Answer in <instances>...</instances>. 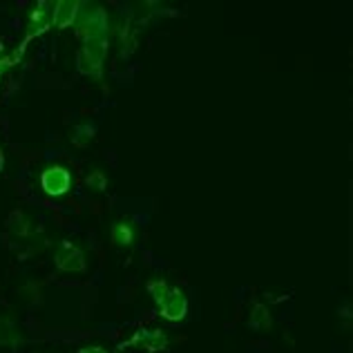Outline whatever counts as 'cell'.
Here are the masks:
<instances>
[{
	"label": "cell",
	"mask_w": 353,
	"mask_h": 353,
	"mask_svg": "<svg viewBox=\"0 0 353 353\" xmlns=\"http://www.w3.org/2000/svg\"><path fill=\"white\" fill-rule=\"evenodd\" d=\"M74 30H77L81 41L108 36L110 32L108 12L97 3H81V12L77 16V21H74Z\"/></svg>",
	"instance_id": "cell-1"
},
{
	"label": "cell",
	"mask_w": 353,
	"mask_h": 353,
	"mask_svg": "<svg viewBox=\"0 0 353 353\" xmlns=\"http://www.w3.org/2000/svg\"><path fill=\"white\" fill-rule=\"evenodd\" d=\"M105 57H108V36L83 41V48L79 50V57H77L79 72L85 74V77L101 79V74H103Z\"/></svg>",
	"instance_id": "cell-2"
},
{
	"label": "cell",
	"mask_w": 353,
	"mask_h": 353,
	"mask_svg": "<svg viewBox=\"0 0 353 353\" xmlns=\"http://www.w3.org/2000/svg\"><path fill=\"white\" fill-rule=\"evenodd\" d=\"M52 14H54V3L50 0H43V3H36L34 9L30 12V21H27V36H25V43L18 48V54H23L25 45L30 43L34 36L45 34L48 30H52Z\"/></svg>",
	"instance_id": "cell-3"
},
{
	"label": "cell",
	"mask_w": 353,
	"mask_h": 353,
	"mask_svg": "<svg viewBox=\"0 0 353 353\" xmlns=\"http://www.w3.org/2000/svg\"><path fill=\"white\" fill-rule=\"evenodd\" d=\"M54 264L65 273H85L88 271L85 255H83V250L79 246H74L72 241H61L57 253H54Z\"/></svg>",
	"instance_id": "cell-4"
},
{
	"label": "cell",
	"mask_w": 353,
	"mask_h": 353,
	"mask_svg": "<svg viewBox=\"0 0 353 353\" xmlns=\"http://www.w3.org/2000/svg\"><path fill=\"white\" fill-rule=\"evenodd\" d=\"M72 185V174L63 165H50L41 174V188L50 194V197H61L70 190Z\"/></svg>",
	"instance_id": "cell-5"
},
{
	"label": "cell",
	"mask_w": 353,
	"mask_h": 353,
	"mask_svg": "<svg viewBox=\"0 0 353 353\" xmlns=\"http://www.w3.org/2000/svg\"><path fill=\"white\" fill-rule=\"evenodd\" d=\"M159 313H161V318L168 322H181L185 318V313H188V297H185L181 289L170 286V293L165 295V300L159 304Z\"/></svg>",
	"instance_id": "cell-6"
},
{
	"label": "cell",
	"mask_w": 353,
	"mask_h": 353,
	"mask_svg": "<svg viewBox=\"0 0 353 353\" xmlns=\"http://www.w3.org/2000/svg\"><path fill=\"white\" fill-rule=\"evenodd\" d=\"M128 345L130 347H141L148 353H163V351H168L170 342H168V336L159 329H154V331L141 329L128 340Z\"/></svg>",
	"instance_id": "cell-7"
},
{
	"label": "cell",
	"mask_w": 353,
	"mask_h": 353,
	"mask_svg": "<svg viewBox=\"0 0 353 353\" xmlns=\"http://www.w3.org/2000/svg\"><path fill=\"white\" fill-rule=\"evenodd\" d=\"M79 12H81V3H74V0H61V3H54L52 27H57V30H65V27L74 25Z\"/></svg>",
	"instance_id": "cell-8"
},
{
	"label": "cell",
	"mask_w": 353,
	"mask_h": 353,
	"mask_svg": "<svg viewBox=\"0 0 353 353\" xmlns=\"http://www.w3.org/2000/svg\"><path fill=\"white\" fill-rule=\"evenodd\" d=\"M134 226H132V221H128V219H121L117 221V224L112 226V241L119 246V248H130L134 244Z\"/></svg>",
	"instance_id": "cell-9"
},
{
	"label": "cell",
	"mask_w": 353,
	"mask_h": 353,
	"mask_svg": "<svg viewBox=\"0 0 353 353\" xmlns=\"http://www.w3.org/2000/svg\"><path fill=\"white\" fill-rule=\"evenodd\" d=\"M248 327L255 329V331H268L273 327L271 311L266 309V304H253V309H250V318H248Z\"/></svg>",
	"instance_id": "cell-10"
},
{
	"label": "cell",
	"mask_w": 353,
	"mask_h": 353,
	"mask_svg": "<svg viewBox=\"0 0 353 353\" xmlns=\"http://www.w3.org/2000/svg\"><path fill=\"white\" fill-rule=\"evenodd\" d=\"M23 342L21 329L16 327L12 320L0 318V347H16Z\"/></svg>",
	"instance_id": "cell-11"
},
{
	"label": "cell",
	"mask_w": 353,
	"mask_h": 353,
	"mask_svg": "<svg viewBox=\"0 0 353 353\" xmlns=\"http://www.w3.org/2000/svg\"><path fill=\"white\" fill-rule=\"evenodd\" d=\"M94 134H97V128L92 123H79V125H74L70 141L77 148H88L92 141H94Z\"/></svg>",
	"instance_id": "cell-12"
},
{
	"label": "cell",
	"mask_w": 353,
	"mask_h": 353,
	"mask_svg": "<svg viewBox=\"0 0 353 353\" xmlns=\"http://www.w3.org/2000/svg\"><path fill=\"white\" fill-rule=\"evenodd\" d=\"M7 226L9 230L16 235V237H27L30 233H34V228H32V219L25 215V212H14L12 217H9L7 221Z\"/></svg>",
	"instance_id": "cell-13"
},
{
	"label": "cell",
	"mask_w": 353,
	"mask_h": 353,
	"mask_svg": "<svg viewBox=\"0 0 353 353\" xmlns=\"http://www.w3.org/2000/svg\"><path fill=\"white\" fill-rule=\"evenodd\" d=\"M148 293H150L154 304L159 306L165 300V295L170 293V286L165 284V280H150V282H148Z\"/></svg>",
	"instance_id": "cell-14"
},
{
	"label": "cell",
	"mask_w": 353,
	"mask_h": 353,
	"mask_svg": "<svg viewBox=\"0 0 353 353\" xmlns=\"http://www.w3.org/2000/svg\"><path fill=\"white\" fill-rule=\"evenodd\" d=\"M85 185H90L92 190H105V185H108V179H105V174L103 172H99L94 170L92 174H88V179H85Z\"/></svg>",
	"instance_id": "cell-15"
},
{
	"label": "cell",
	"mask_w": 353,
	"mask_h": 353,
	"mask_svg": "<svg viewBox=\"0 0 353 353\" xmlns=\"http://www.w3.org/2000/svg\"><path fill=\"white\" fill-rule=\"evenodd\" d=\"M16 63V57H5V59H0V79H3V74L7 72V68H12V65Z\"/></svg>",
	"instance_id": "cell-16"
},
{
	"label": "cell",
	"mask_w": 353,
	"mask_h": 353,
	"mask_svg": "<svg viewBox=\"0 0 353 353\" xmlns=\"http://www.w3.org/2000/svg\"><path fill=\"white\" fill-rule=\"evenodd\" d=\"M77 353H110V351H105L103 347H83Z\"/></svg>",
	"instance_id": "cell-17"
},
{
	"label": "cell",
	"mask_w": 353,
	"mask_h": 353,
	"mask_svg": "<svg viewBox=\"0 0 353 353\" xmlns=\"http://www.w3.org/2000/svg\"><path fill=\"white\" fill-rule=\"evenodd\" d=\"M5 168V154H3V148H0V172Z\"/></svg>",
	"instance_id": "cell-18"
}]
</instances>
